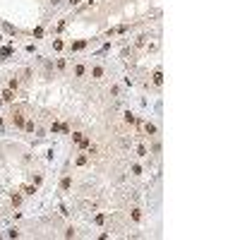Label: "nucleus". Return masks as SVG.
<instances>
[{
    "label": "nucleus",
    "instance_id": "nucleus-4",
    "mask_svg": "<svg viewBox=\"0 0 240 240\" xmlns=\"http://www.w3.org/2000/svg\"><path fill=\"white\" fill-rule=\"evenodd\" d=\"M51 132H70L67 125H60V123H53L51 125Z\"/></svg>",
    "mask_w": 240,
    "mask_h": 240
},
{
    "label": "nucleus",
    "instance_id": "nucleus-12",
    "mask_svg": "<svg viewBox=\"0 0 240 240\" xmlns=\"http://www.w3.org/2000/svg\"><path fill=\"white\" fill-rule=\"evenodd\" d=\"M137 154H139V156H149V151H146V146H142V144L137 146Z\"/></svg>",
    "mask_w": 240,
    "mask_h": 240
},
{
    "label": "nucleus",
    "instance_id": "nucleus-17",
    "mask_svg": "<svg viewBox=\"0 0 240 240\" xmlns=\"http://www.w3.org/2000/svg\"><path fill=\"white\" fill-rule=\"evenodd\" d=\"M132 219H135V221H139V219H142V214H139V209H132Z\"/></svg>",
    "mask_w": 240,
    "mask_h": 240
},
{
    "label": "nucleus",
    "instance_id": "nucleus-15",
    "mask_svg": "<svg viewBox=\"0 0 240 240\" xmlns=\"http://www.w3.org/2000/svg\"><path fill=\"white\" fill-rule=\"evenodd\" d=\"M53 48H55V51H60V48H63V41H60V38H55V41H53Z\"/></svg>",
    "mask_w": 240,
    "mask_h": 240
},
{
    "label": "nucleus",
    "instance_id": "nucleus-19",
    "mask_svg": "<svg viewBox=\"0 0 240 240\" xmlns=\"http://www.w3.org/2000/svg\"><path fill=\"white\" fill-rule=\"evenodd\" d=\"M70 2H72V5H77V2H79V0H70Z\"/></svg>",
    "mask_w": 240,
    "mask_h": 240
},
{
    "label": "nucleus",
    "instance_id": "nucleus-13",
    "mask_svg": "<svg viewBox=\"0 0 240 240\" xmlns=\"http://www.w3.org/2000/svg\"><path fill=\"white\" fill-rule=\"evenodd\" d=\"M10 53H12V48H10V46H5V48H2V51H0V55H2V58H7V55H10Z\"/></svg>",
    "mask_w": 240,
    "mask_h": 240
},
{
    "label": "nucleus",
    "instance_id": "nucleus-9",
    "mask_svg": "<svg viewBox=\"0 0 240 240\" xmlns=\"http://www.w3.org/2000/svg\"><path fill=\"white\" fill-rule=\"evenodd\" d=\"M84 72H87L84 65H77V67H74V74H77V77H84Z\"/></svg>",
    "mask_w": 240,
    "mask_h": 240
},
{
    "label": "nucleus",
    "instance_id": "nucleus-8",
    "mask_svg": "<svg viewBox=\"0 0 240 240\" xmlns=\"http://www.w3.org/2000/svg\"><path fill=\"white\" fill-rule=\"evenodd\" d=\"M125 123H130V125H137V118H135L132 113H125Z\"/></svg>",
    "mask_w": 240,
    "mask_h": 240
},
{
    "label": "nucleus",
    "instance_id": "nucleus-6",
    "mask_svg": "<svg viewBox=\"0 0 240 240\" xmlns=\"http://www.w3.org/2000/svg\"><path fill=\"white\" fill-rule=\"evenodd\" d=\"M154 84H156V87L163 84V74H161V72H154Z\"/></svg>",
    "mask_w": 240,
    "mask_h": 240
},
{
    "label": "nucleus",
    "instance_id": "nucleus-20",
    "mask_svg": "<svg viewBox=\"0 0 240 240\" xmlns=\"http://www.w3.org/2000/svg\"><path fill=\"white\" fill-rule=\"evenodd\" d=\"M0 127H2V118H0Z\"/></svg>",
    "mask_w": 240,
    "mask_h": 240
},
{
    "label": "nucleus",
    "instance_id": "nucleus-11",
    "mask_svg": "<svg viewBox=\"0 0 240 240\" xmlns=\"http://www.w3.org/2000/svg\"><path fill=\"white\" fill-rule=\"evenodd\" d=\"M91 74H94V79L103 77V67H94V70H91Z\"/></svg>",
    "mask_w": 240,
    "mask_h": 240
},
{
    "label": "nucleus",
    "instance_id": "nucleus-3",
    "mask_svg": "<svg viewBox=\"0 0 240 240\" xmlns=\"http://www.w3.org/2000/svg\"><path fill=\"white\" fill-rule=\"evenodd\" d=\"M137 125L144 130V132H146V135H154V132H156V127H154L151 123H137Z\"/></svg>",
    "mask_w": 240,
    "mask_h": 240
},
{
    "label": "nucleus",
    "instance_id": "nucleus-14",
    "mask_svg": "<svg viewBox=\"0 0 240 240\" xmlns=\"http://www.w3.org/2000/svg\"><path fill=\"white\" fill-rule=\"evenodd\" d=\"M34 192H36L34 185H27V187H24V195H34Z\"/></svg>",
    "mask_w": 240,
    "mask_h": 240
},
{
    "label": "nucleus",
    "instance_id": "nucleus-18",
    "mask_svg": "<svg viewBox=\"0 0 240 240\" xmlns=\"http://www.w3.org/2000/svg\"><path fill=\"white\" fill-rule=\"evenodd\" d=\"M87 161H89V159H87V156H77V163H79V166H84V163H87Z\"/></svg>",
    "mask_w": 240,
    "mask_h": 240
},
{
    "label": "nucleus",
    "instance_id": "nucleus-1",
    "mask_svg": "<svg viewBox=\"0 0 240 240\" xmlns=\"http://www.w3.org/2000/svg\"><path fill=\"white\" fill-rule=\"evenodd\" d=\"M72 139H74L79 146H89V139L84 137V135H79V132H74V135H72Z\"/></svg>",
    "mask_w": 240,
    "mask_h": 240
},
{
    "label": "nucleus",
    "instance_id": "nucleus-2",
    "mask_svg": "<svg viewBox=\"0 0 240 240\" xmlns=\"http://www.w3.org/2000/svg\"><path fill=\"white\" fill-rule=\"evenodd\" d=\"M12 120H15V125H22V127H24V115H22V110H15V113H12Z\"/></svg>",
    "mask_w": 240,
    "mask_h": 240
},
{
    "label": "nucleus",
    "instance_id": "nucleus-7",
    "mask_svg": "<svg viewBox=\"0 0 240 240\" xmlns=\"http://www.w3.org/2000/svg\"><path fill=\"white\" fill-rule=\"evenodd\" d=\"M84 46H87V41H74V43H72V51H82Z\"/></svg>",
    "mask_w": 240,
    "mask_h": 240
},
{
    "label": "nucleus",
    "instance_id": "nucleus-16",
    "mask_svg": "<svg viewBox=\"0 0 240 240\" xmlns=\"http://www.w3.org/2000/svg\"><path fill=\"white\" fill-rule=\"evenodd\" d=\"M94 221H96V223H99V226H101L103 221H106V216H103V214H96V219H94Z\"/></svg>",
    "mask_w": 240,
    "mask_h": 240
},
{
    "label": "nucleus",
    "instance_id": "nucleus-10",
    "mask_svg": "<svg viewBox=\"0 0 240 240\" xmlns=\"http://www.w3.org/2000/svg\"><path fill=\"white\" fill-rule=\"evenodd\" d=\"M70 185H72V178H63V182H60V187H63V190H70Z\"/></svg>",
    "mask_w": 240,
    "mask_h": 240
},
{
    "label": "nucleus",
    "instance_id": "nucleus-5",
    "mask_svg": "<svg viewBox=\"0 0 240 240\" xmlns=\"http://www.w3.org/2000/svg\"><path fill=\"white\" fill-rule=\"evenodd\" d=\"M12 99H15V94H12V89H5V91H2V101H5V103H10Z\"/></svg>",
    "mask_w": 240,
    "mask_h": 240
}]
</instances>
